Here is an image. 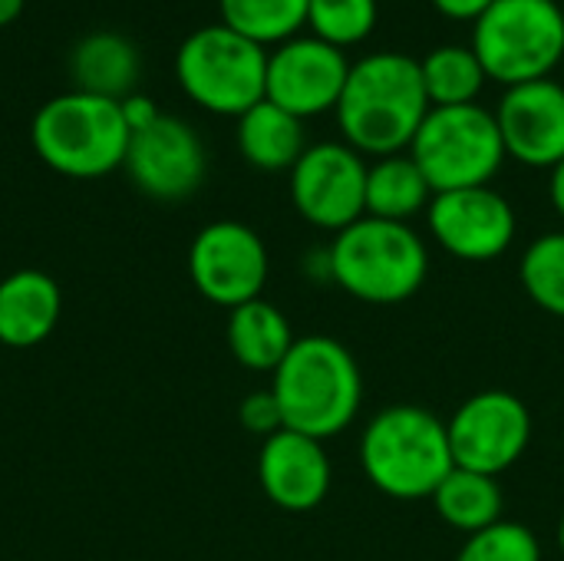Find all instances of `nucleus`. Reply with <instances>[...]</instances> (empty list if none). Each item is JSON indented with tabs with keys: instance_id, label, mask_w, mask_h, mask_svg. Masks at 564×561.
Here are the masks:
<instances>
[{
	"instance_id": "obj_1",
	"label": "nucleus",
	"mask_w": 564,
	"mask_h": 561,
	"mask_svg": "<svg viewBox=\"0 0 564 561\" xmlns=\"http://www.w3.org/2000/svg\"><path fill=\"white\" fill-rule=\"evenodd\" d=\"M426 112L430 96L420 60L400 50H380L350 63L337 103V122L347 145L357 152H373L383 159L410 149Z\"/></svg>"
},
{
	"instance_id": "obj_2",
	"label": "nucleus",
	"mask_w": 564,
	"mask_h": 561,
	"mask_svg": "<svg viewBox=\"0 0 564 561\" xmlns=\"http://www.w3.org/2000/svg\"><path fill=\"white\" fill-rule=\"evenodd\" d=\"M284 430L334 440L354 427L364 403V374L350 347L327 334L297 337L281 367L271 374Z\"/></svg>"
},
{
	"instance_id": "obj_3",
	"label": "nucleus",
	"mask_w": 564,
	"mask_h": 561,
	"mask_svg": "<svg viewBox=\"0 0 564 561\" xmlns=\"http://www.w3.org/2000/svg\"><path fill=\"white\" fill-rule=\"evenodd\" d=\"M327 278L354 301L377 308L403 304L430 278V248L413 225L364 215L334 235Z\"/></svg>"
},
{
	"instance_id": "obj_4",
	"label": "nucleus",
	"mask_w": 564,
	"mask_h": 561,
	"mask_svg": "<svg viewBox=\"0 0 564 561\" xmlns=\"http://www.w3.org/2000/svg\"><path fill=\"white\" fill-rule=\"evenodd\" d=\"M360 466L370 486L390 499H433L440 483L456 470L449 430L416 403H393L364 427Z\"/></svg>"
},
{
	"instance_id": "obj_5",
	"label": "nucleus",
	"mask_w": 564,
	"mask_h": 561,
	"mask_svg": "<svg viewBox=\"0 0 564 561\" xmlns=\"http://www.w3.org/2000/svg\"><path fill=\"white\" fill-rule=\"evenodd\" d=\"M129 136L132 132L116 99L79 89L43 103L30 126L36 155L69 179H99L122 169Z\"/></svg>"
},
{
	"instance_id": "obj_6",
	"label": "nucleus",
	"mask_w": 564,
	"mask_h": 561,
	"mask_svg": "<svg viewBox=\"0 0 564 561\" xmlns=\"http://www.w3.org/2000/svg\"><path fill=\"white\" fill-rule=\"evenodd\" d=\"M175 76L202 109L241 116L264 99L268 50L228 23H208L188 33L178 46Z\"/></svg>"
},
{
	"instance_id": "obj_7",
	"label": "nucleus",
	"mask_w": 564,
	"mask_h": 561,
	"mask_svg": "<svg viewBox=\"0 0 564 561\" xmlns=\"http://www.w3.org/2000/svg\"><path fill=\"white\" fill-rule=\"evenodd\" d=\"M410 155L436 195L489 185L506 162V142L496 112L479 103L430 106L410 142Z\"/></svg>"
},
{
	"instance_id": "obj_8",
	"label": "nucleus",
	"mask_w": 564,
	"mask_h": 561,
	"mask_svg": "<svg viewBox=\"0 0 564 561\" xmlns=\"http://www.w3.org/2000/svg\"><path fill=\"white\" fill-rule=\"evenodd\" d=\"M473 50L486 76L509 86L549 76L564 56V13L555 0H492L476 17Z\"/></svg>"
},
{
	"instance_id": "obj_9",
	"label": "nucleus",
	"mask_w": 564,
	"mask_h": 561,
	"mask_svg": "<svg viewBox=\"0 0 564 561\" xmlns=\"http://www.w3.org/2000/svg\"><path fill=\"white\" fill-rule=\"evenodd\" d=\"M453 463L482 476L512 470L532 443V413L509 390L473 393L446 423Z\"/></svg>"
},
{
	"instance_id": "obj_10",
	"label": "nucleus",
	"mask_w": 564,
	"mask_h": 561,
	"mask_svg": "<svg viewBox=\"0 0 564 561\" xmlns=\"http://www.w3.org/2000/svg\"><path fill=\"white\" fill-rule=\"evenodd\" d=\"M291 202L304 222L344 231L367 215V162L347 142H317L291 169Z\"/></svg>"
},
{
	"instance_id": "obj_11",
	"label": "nucleus",
	"mask_w": 564,
	"mask_h": 561,
	"mask_svg": "<svg viewBox=\"0 0 564 561\" xmlns=\"http://www.w3.org/2000/svg\"><path fill=\"white\" fill-rule=\"evenodd\" d=\"M268 248L261 235L241 222L205 225L188 251V274L198 294L218 308H241L258 301L268 284Z\"/></svg>"
},
{
	"instance_id": "obj_12",
	"label": "nucleus",
	"mask_w": 564,
	"mask_h": 561,
	"mask_svg": "<svg viewBox=\"0 0 564 561\" xmlns=\"http://www.w3.org/2000/svg\"><path fill=\"white\" fill-rule=\"evenodd\" d=\"M426 222L433 241L459 261H496L516 241V208L492 185L436 192Z\"/></svg>"
},
{
	"instance_id": "obj_13",
	"label": "nucleus",
	"mask_w": 564,
	"mask_h": 561,
	"mask_svg": "<svg viewBox=\"0 0 564 561\" xmlns=\"http://www.w3.org/2000/svg\"><path fill=\"white\" fill-rule=\"evenodd\" d=\"M350 60L340 46L321 36H291L268 53L264 99L294 112L297 119L337 109Z\"/></svg>"
},
{
	"instance_id": "obj_14",
	"label": "nucleus",
	"mask_w": 564,
	"mask_h": 561,
	"mask_svg": "<svg viewBox=\"0 0 564 561\" xmlns=\"http://www.w3.org/2000/svg\"><path fill=\"white\" fill-rule=\"evenodd\" d=\"M122 169L149 198L178 202L205 179V145L188 122L159 112L155 122L129 136Z\"/></svg>"
},
{
	"instance_id": "obj_15",
	"label": "nucleus",
	"mask_w": 564,
	"mask_h": 561,
	"mask_svg": "<svg viewBox=\"0 0 564 561\" xmlns=\"http://www.w3.org/2000/svg\"><path fill=\"white\" fill-rule=\"evenodd\" d=\"M496 122L506 142V155L522 165L555 169L564 159V86L552 76L509 86Z\"/></svg>"
},
{
	"instance_id": "obj_16",
	"label": "nucleus",
	"mask_w": 564,
	"mask_h": 561,
	"mask_svg": "<svg viewBox=\"0 0 564 561\" xmlns=\"http://www.w3.org/2000/svg\"><path fill=\"white\" fill-rule=\"evenodd\" d=\"M258 479L264 496L284 513H314L334 479L324 443L294 430H278L264 440L258 456Z\"/></svg>"
},
{
	"instance_id": "obj_17",
	"label": "nucleus",
	"mask_w": 564,
	"mask_h": 561,
	"mask_svg": "<svg viewBox=\"0 0 564 561\" xmlns=\"http://www.w3.org/2000/svg\"><path fill=\"white\" fill-rule=\"evenodd\" d=\"M63 311L56 281L40 268H20L0 281V344L36 347L43 344Z\"/></svg>"
},
{
	"instance_id": "obj_18",
	"label": "nucleus",
	"mask_w": 564,
	"mask_h": 561,
	"mask_svg": "<svg viewBox=\"0 0 564 561\" xmlns=\"http://www.w3.org/2000/svg\"><path fill=\"white\" fill-rule=\"evenodd\" d=\"M69 69L79 93L122 103L139 79V53L119 33H89L76 43Z\"/></svg>"
},
{
	"instance_id": "obj_19",
	"label": "nucleus",
	"mask_w": 564,
	"mask_h": 561,
	"mask_svg": "<svg viewBox=\"0 0 564 561\" xmlns=\"http://www.w3.org/2000/svg\"><path fill=\"white\" fill-rule=\"evenodd\" d=\"M238 149L241 155L264 172L294 169L304 155V119L281 109L271 99L254 103L248 112L238 116Z\"/></svg>"
},
{
	"instance_id": "obj_20",
	"label": "nucleus",
	"mask_w": 564,
	"mask_h": 561,
	"mask_svg": "<svg viewBox=\"0 0 564 561\" xmlns=\"http://www.w3.org/2000/svg\"><path fill=\"white\" fill-rule=\"evenodd\" d=\"M294 331L288 317L264 298L248 301L231 311L228 317V347L231 357L258 374H274L288 350L294 347Z\"/></svg>"
},
{
	"instance_id": "obj_21",
	"label": "nucleus",
	"mask_w": 564,
	"mask_h": 561,
	"mask_svg": "<svg viewBox=\"0 0 564 561\" xmlns=\"http://www.w3.org/2000/svg\"><path fill=\"white\" fill-rule=\"evenodd\" d=\"M433 202V185L410 152L383 155L367 165V215L383 222L410 225L413 215L426 212Z\"/></svg>"
},
{
	"instance_id": "obj_22",
	"label": "nucleus",
	"mask_w": 564,
	"mask_h": 561,
	"mask_svg": "<svg viewBox=\"0 0 564 561\" xmlns=\"http://www.w3.org/2000/svg\"><path fill=\"white\" fill-rule=\"evenodd\" d=\"M502 506H506V496L496 476H482V473L459 470V466L433 493L436 516L463 536H476L502 522Z\"/></svg>"
},
{
	"instance_id": "obj_23",
	"label": "nucleus",
	"mask_w": 564,
	"mask_h": 561,
	"mask_svg": "<svg viewBox=\"0 0 564 561\" xmlns=\"http://www.w3.org/2000/svg\"><path fill=\"white\" fill-rule=\"evenodd\" d=\"M423 86L430 96V106H463L476 103L482 83H486V66L476 56L473 46L459 43H443L433 46L423 60Z\"/></svg>"
},
{
	"instance_id": "obj_24",
	"label": "nucleus",
	"mask_w": 564,
	"mask_h": 561,
	"mask_svg": "<svg viewBox=\"0 0 564 561\" xmlns=\"http://www.w3.org/2000/svg\"><path fill=\"white\" fill-rule=\"evenodd\" d=\"M311 0H218L221 23L254 43H284L307 23Z\"/></svg>"
},
{
	"instance_id": "obj_25",
	"label": "nucleus",
	"mask_w": 564,
	"mask_h": 561,
	"mask_svg": "<svg viewBox=\"0 0 564 561\" xmlns=\"http://www.w3.org/2000/svg\"><path fill=\"white\" fill-rule=\"evenodd\" d=\"M519 278L532 304L552 317H564V231H549L525 248Z\"/></svg>"
},
{
	"instance_id": "obj_26",
	"label": "nucleus",
	"mask_w": 564,
	"mask_h": 561,
	"mask_svg": "<svg viewBox=\"0 0 564 561\" xmlns=\"http://www.w3.org/2000/svg\"><path fill=\"white\" fill-rule=\"evenodd\" d=\"M380 3L377 0H311L307 3V23L314 26V36L347 46L364 40L377 23Z\"/></svg>"
},
{
	"instance_id": "obj_27",
	"label": "nucleus",
	"mask_w": 564,
	"mask_h": 561,
	"mask_svg": "<svg viewBox=\"0 0 564 561\" xmlns=\"http://www.w3.org/2000/svg\"><path fill=\"white\" fill-rule=\"evenodd\" d=\"M456 561H542V546L529 526L502 519L476 536H466Z\"/></svg>"
},
{
	"instance_id": "obj_28",
	"label": "nucleus",
	"mask_w": 564,
	"mask_h": 561,
	"mask_svg": "<svg viewBox=\"0 0 564 561\" xmlns=\"http://www.w3.org/2000/svg\"><path fill=\"white\" fill-rule=\"evenodd\" d=\"M238 417H241V427L248 433H258L264 440L274 436L278 430H284V420H281V410H278V400H274L271 387L248 393L241 400V407H238Z\"/></svg>"
},
{
	"instance_id": "obj_29",
	"label": "nucleus",
	"mask_w": 564,
	"mask_h": 561,
	"mask_svg": "<svg viewBox=\"0 0 564 561\" xmlns=\"http://www.w3.org/2000/svg\"><path fill=\"white\" fill-rule=\"evenodd\" d=\"M119 106H122V116H126L129 132H139V129H145L149 122H155V119H159V106H155L149 96L132 93V96H126Z\"/></svg>"
},
{
	"instance_id": "obj_30",
	"label": "nucleus",
	"mask_w": 564,
	"mask_h": 561,
	"mask_svg": "<svg viewBox=\"0 0 564 561\" xmlns=\"http://www.w3.org/2000/svg\"><path fill=\"white\" fill-rule=\"evenodd\" d=\"M446 17H456V20H476L479 13L489 10L492 0H433Z\"/></svg>"
},
{
	"instance_id": "obj_31",
	"label": "nucleus",
	"mask_w": 564,
	"mask_h": 561,
	"mask_svg": "<svg viewBox=\"0 0 564 561\" xmlns=\"http://www.w3.org/2000/svg\"><path fill=\"white\" fill-rule=\"evenodd\" d=\"M549 195H552V205L555 212L564 218V159L552 169V179H549Z\"/></svg>"
},
{
	"instance_id": "obj_32",
	"label": "nucleus",
	"mask_w": 564,
	"mask_h": 561,
	"mask_svg": "<svg viewBox=\"0 0 564 561\" xmlns=\"http://www.w3.org/2000/svg\"><path fill=\"white\" fill-rule=\"evenodd\" d=\"M26 0H0V26H10L20 13H23Z\"/></svg>"
},
{
	"instance_id": "obj_33",
	"label": "nucleus",
	"mask_w": 564,
	"mask_h": 561,
	"mask_svg": "<svg viewBox=\"0 0 564 561\" xmlns=\"http://www.w3.org/2000/svg\"><path fill=\"white\" fill-rule=\"evenodd\" d=\"M558 549L564 552V516H562V522H558Z\"/></svg>"
}]
</instances>
